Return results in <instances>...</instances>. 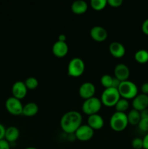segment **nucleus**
Segmentation results:
<instances>
[{
    "label": "nucleus",
    "mask_w": 148,
    "mask_h": 149,
    "mask_svg": "<svg viewBox=\"0 0 148 149\" xmlns=\"http://www.w3.org/2000/svg\"><path fill=\"white\" fill-rule=\"evenodd\" d=\"M82 116L77 111H69L62 115L60 127L65 133L74 134L82 124Z\"/></svg>",
    "instance_id": "obj_1"
},
{
    "label": "nucleus",
    "mask_w": 148,
    "mask_h": 149,
    "mask_svg": "<svg viewBox=\"0 0 148 149\" xmlns=\"http://www.w3.org/2000/svg\"><path fill=\"white\" fill-rule=\"evenodd\" d=\"M118 93L120 97L126 99H133L138 95V87L133 81L126 80L121 81L119 85Z\"/></svg>",
    "instance_id": "obj_2"
},
{
    "label": "nucleus",
    "mask_w": 148,
    "mask_h": 149,
    "mask_svg": "<svg viewBox=\"0 0 148 149\" xmlns=\"http://www.w3.org/2000/svg\"><path fill=\"white\" fill-rule=\"evenodd\" d=\"M129 125L127 114L123 112L115 111L110 119V127L115 132H121L127 127Z\"/></svg>",
    "instance_id": "obj_3"
},
{
    "label": "nucleus",
    "mask_w": 148,
    "mask_h": 149,
    "mask_svg": "<svg viewBox=\"0 0 148 149\" xmlns=\"http://www.w3.org/2000/svg\"><path fill=\"white\" fill-rule=\"evenodd\" d=\"M120 98L118 89L110 87L104 89L101 95L102 103L107 107H113Z\"/></svg>",
    "instance_id": "obj_4"
},
{
    "label": "nucleus",
    "mask_w": 148,
    "mask_h": 149,
    "mask_svg": "<svg viewBox=\"0 0 148 149\" xmlns=\"http://www.w3.org/2000/svg\"><path fill=\"white\" fill-rule=\"evenodd\" d=\"M102 106V103L101 100L94 96L91 98L84 100L81 108L84 113L90 116V115L98 113V112L101 109Z\"/></svg>",
    "instance_id": "obj_5"
},
{
    "label": "nucleus",
    "mask_w": 148,
    "mask_h": 149,
    "mask_svg": "<svg viewBox=\"0 0 148 149\" xmlns=\"http://www.w3.org/2000/svg\"><path fill=\"white\" fill-rule=\"evenodd\" d=\"M85 64L80 58H74L70 61L68 65V74L72 77H79L84 74Z\"/></svg>",
    "instance_id": "obj_6"
},
{
    "label": "nucleus",
    "mask_w": 148,
    "mask_h": 149,
    "mask_svg": "<svg viewBox=\"0 0 148 149\" xmlns=\"http://www.w3.org/2000/svg\"><path fill=\"white\" fill-rule=\"evenodd\" d=\"M5 107L9 113L15 115V116H18V115L23 113V106L21 101L13 96L7 99L5 103Z\"/></svg>",
    "instance_id": "obj_7"
},
{
    "label": "nucleus",
    "mask_w": 148,
    "mask_h": 149,
    "mask_svg": "<svg viewBox=\"0 0 148 149\" xmlns=\"http://www.w3.org/2000/svg\"><path fill=\"white\" fill-rule=\"evenodd\" d=\"M94 130L91 129L88 125H81L75 131L74 135L78 141L85 142L92 138L94 135Z\"/></svg>",
    "instance_id": "obj_8"
},
{
    "label": "nucleus",
    "mask_w": 148,
    "mask_h": 149,
    "mask_svg": "<svg viewBox=\"0 0 148 149\" xmlns=\"http://www.w3.org/2000/svg\"><path fill=\"white\" fill-rule=\"evenodd\" d=\"M96 88L94 84L89 81H86V82L83 83L79 87L78 90V93L79 95L81 96L82 98L84 100L86 99L91 98V97H94V94H95Z\"/></svg>",
    "instance_id": "obj_9"
},
{
    "label": "nucleus",
    "mask_w": 148,
    "mask_h": 149,
    "mask_svg": "<svg viewBox=\"0 0 148 149\" xmlns=\"http://www.w3.org/2000/svg\"><path fill=\"white\" fill-rule=\"evenodd\" d=\"M90 36L96 42H102L107 39V31L102 26H96L90 30Z\"/></svg>",
    "instance_id": "obj_10"
},
{
    "label": "nucleus",
    "mask_w": 148,
    "mask_h": 149,
    "mask_svg": "<svg viewBox=\"0 0 148 149\" xmlns=\"http://www.w3.org/2000/svg\"><path fill=\"white\" fill-rule=\"evenodd\" d=\"M27 91L28 89L26 84L21 81H15L12 87V93L13 97L19 100H21L26 97L27 95Z\"/></svg>",
    "instance_id": "obj_11"
},
{
    "label": "nucleus",
    "mask_w": 148,
    "mask_h": 149,
    "mask_svg": "<svg viewBox=\"0 0 148 149\" xmlns=\"http://www.w3.org/2000/svg\"><path fill=\"white\" fill-rule=\"evenodd\" d=\"M132 106L133 109L139 111L147 109L148 107V95L142 93L138 94L132 100Z\"/></svg>",
    "instance_id": "obj_12"
},
{
    "label": "nucleus",
    "mask_w": 148,
    "mask_h": 149,
    "mask_svg": "<svg viewBox=\"0 0 148 149\" xmlns=\"http://www.w3.org/2000/svg\"><path fill=\"white\" fill-rule=\"evenodd\" d=\"M130 75L129 68L126 64L119 63L115 65L114 68V76L120 81H126Z\"/></svg>",
    "instance_id": "obj_13"
},
{
    "label": "nucleus",
    "mask_w": 148,
    "mask_h": 149,
    "mask_svg": "<svg viewBox=\"0 0 148 149\" xmlns=\"http://www.w3.org/2000/svg\"><path fill=\"white\" fill-rule=\"evenodd\" d=\"M68 45L66 42L57 41L52 46V52L58 58H63L68 52Z\"/></svg>",
    "instance_id": "obj_14"
},
{
    "label": "nucleus",
    "mask_w": 148,
    "mask_h": 149,
    "mask_svg": "<svg viewBox=\"0 0 148 149\" xmlns=\"http://www.w3.org/2000/svg\"><path fill=\"white\" fill-rule=\"evenodd\" d=\"M87 122L89 126L94 130L102 129L104 126V119L98 113L89 116Z\"/></svg>",
    "instance_id": "obj_15"
},
{
    "label": "nucleus",
    "mask_w": 148,
    "mask_h": 149,
    "mask_svg": "<svg viewBox=\"0 0 148 149\" xmlns=\"http://www.w3.org/2000/svg\"><path fill=\"white\" fill-rule=\"evenodd\" d=\"M109 51L113 57L117 58H122L126 53L125 47L118 42H112L109 46Z\"/></svg>",
    "instance_id": "obj_16"
},
{
    "label": "nucleus",
    "mask_w": 148,
    "mask_h": 149,
    "mask_svg": "<svg viewBox=\"0 0 148 149\" xmlns=\"http://www.w3.org/2000/svg\"><path fill=\"white\" fill-rule=\"evenodd\" d=\"M19 136H20V131L17 127L15 126H10L6 128L4 140H6L9 143L15 142L18 139Z\"/></svg>",
    "instance_id": "obj_17"
},
{
    "label": "nucleus",
    "mask_w": 148,
    "mask_h": 149,
    "mask_svg": "<svg viewBox=\"0 0 148 149\" xmlns=\"http://www.w3.org/2000/svg\"><path fill=\"white\" fill-rule=\"evenodd\" d=\"M88 10V4L84 0H76L71 4V10L74 14L81 15Z\"/></svg>",
    "instance_id": "obj_18"
},
{
    "label": "nucleus",
    "mask_w": 148,
    "mask_h": 149,
    "mask_svg": "<svg viewBox=\"0 0 148 149\" xmlns=\"http://www.w3.org/2000/svg\"><path fill=\"white\" fill-rule=\"evenodd\" d=\"M38 111H39L38 105L33 102H30L23 106L22 114L28 117H31V116H35L38 113Z\"/></svg>",
    "instance_id": "obj_19"
},
{
    "label": "nucleus",
    "mask_w": 148,
    "mask_h": 149,
    "mask_svg": "<svg viewBox=\"0 0 148 149\" xmlns=\"http://www.w3.org/2000/svg\"><path fill=\"white\" fill-rule=\"evenodd\" d=\"M127 119L129 125H138L141 120L140 112L133 109L128 113Z\"/></svg>",
    "instance_id": "obj_20"
},
{
    "label": "nucleus",
    "mask_w": 148,
    "mask_h": 149,
    "mask_svg": "<svg viewBox=\"0 0 148 149\" xmlns=\"http://www.w3.org/2000/svg\"><path fill=\"white\" fill-rule=\"evenodd\" d=\"M134 59L136 62L145 64L148 62V51L146 49H139L134 54Z\"/></svg>",
    "instance_id": "obj_21"
},
{
    "label": "nucleus",
    "mask_w": 148,
    "mask_h": 149,
    "mask_svg": "<svg viewBox=\"0 0 148 149\" xmlns=\"http://www.w3.org/2000/svg\"><path fill=\"white\" fill-rule=\"evenodd\" d=\"M129 103L128 101V100L120 97L118 100V101L117 102V103L115 104V108L116 111L125 113L126 111H127L128 109H129Z\"/></svg>",
    "instance_id": "obj_22"
},
{
    "label": "nucleus",
    "mask_w": 148,
    "mask_h": 149,
    "mask_svg": "<svg viewBox=\"0 0 148 149\" xmlns=\"http://www.w3.org/2000/svg\"><path fill=\"white\" fill-rule=\"evenodd\" d=\"M90 4L94 10L99 11L103 10L107 6V0H91Z\"/></svg>",
    "instance_id": "obj_23"
},
{
    "label": "nucleus",
    "mask_w": 148,
    "mask_h": 149,
    "mask_svg": "<svg viewBox=\"0 0 148 149\" xmlns=\"http://www.w3.org/2000/svg\"><path fill=\"white\" fill-rule=\"evenodd\" d=\"M113 81V77L109 74H104L102 76L101 79H100V82H101L102 85L104 87V89L112 87Z\"/></svg>",
    "instance_id": "obj_24"
},
{
    "label": "nucleus",
    "mask_w": 148,
    "mask_h": 149,
    "mask_svg": "<svg viewBox=\"0 0 148 149\" xmlns=\"http://www.w3.org/2000/svg\"><path fill=\"white\" fill-rule=\"evenodd\" d=\"M24 83L28 90H35L39 86V81H38L37 79L33 77L26 79Z\"/></svg>",
    "instance_id": "obj_25"
},
{
    "label": "nucleus",
    "mask_w": 148,
    "mask_h": 149,
    "mask_svg": "<svg viewBox=\"0 0 148 149\" xmlns=\"http://www.w3.org/2000/svg\"><path fill=\"white\" fill-rule=\"evenodd\" d=\"M139 129L142 132H148V118L141 119L140 122L138 124Z\"/></svg>",
    "instance_id": "obj_26"
},
{
    "label": "nucleus",
    "mask_w": 148,
    "mask_h": 149,
    "mask_svg": "<svg viewBox=\"0 0 148 149\" xmlns=\"http://www.w3.org/2000/svg\"><path fill=\"white\" fill-rule=\"evenodd\" d=\"M131 146L134 149L143 148V140L140 138H133L131 142Z\"/></svg>",
    "instance_id": "obj_27"
},
{
    "label": "nucleus",
    "mask_w": 148,
    "mask_h": 149,
    "mask_svg": "<svg viewBox=\"0 0 148 149\" xmlns=\"http://www.w3.org/2000/svg\"><path fill=\"white\" fill-rule=\"evenodd\" d=\"M123 4V0H107V4L112 7H119Z\"/></svg>",
    "instance_id": "obj_28"
},
{
    "label": "nucleus",
    "mask_w": 148,
    "mask_h": 149,
    "mask_svg": "<svg viewBox=\"0 0 148 149\" xmlns=\"http://www.w3.org/2000/svg\"><path fill=\"white\" fill-rule=\"evenodd\" d=\"M142 31L145 34L148 36V18L143 22L142 25Z\"/></svg>",
    "instance_id": "obj_29"
},
{
    "label": "nucleus",
    "mask_w": 148,
    "mask_h": 149,
    "mask_svg": "<svg viewBox=\"0 0 148 149\" xmlns=\"http://www.w3.org/2000/svg\"><path fill=\"white\" fill-rule=\"evenodd\" d=\"M0 149H10V143L6 140L0 141Z\"/></svg>",
    "instance_id": "obj_30"
},
{
    "label": "nucleus",
    "mask_w": 148,
    "mask_h": 149,
    "mask_svg": "<svg viewBox=\"0 0 148 149\" xmlns=\"http://www.w3.org/2000/svg\"><path fill=\"white\" fill-rule=\"evenodd\" d=\"M141 91H142V94L148 95V81L142 84L141 87Z\"/></svg>",
    "instance_id": "obj_31"
},
{
    "label": "nucleus",
    "mask_w": 148,
    "mask_h": 149,
    "mask_svg": "<svg viewBox=\"0 0 148 149\" xmlns=\"http://www.w3.org/2000/svg\"><path fill=\"white\" fill-rule=\"evenodd\" d=\"M6 128L1 124H0V141L4 139V135H5Z\"/></svg>",
    "instance_id": "obj_32"
},
{
    "label": "nucleus",
    "mask_w": 148,
    "mask_h": 149,
    "mask_svg": "<svg viewBox=\"0 0 148 149\" xmlns=\"http://www.w3.org/2000/svg\"><path fill=\"white\" fill-rule=\"evenodd\" d=\"M120 82L121 81H120L119 79H118L117 78H115V77H113V84H112V87H113V88H115V89H118V88L119 85H120Z\"/></svg>",
    "instance_id": "obj_33"
},
{
    "label": "nucleus",
    "mask_w": 148,
    "mask_h": 149,
    "mask_svg": "<svg viewBox=\"0 0 148 149\" xmlns=\"http://www.w3.org/2000/svg\"><path fill=\"white\" fill-rule=\"evenodd\" d=\"M142 140H143V148L148 149V132L145 135L144 138H142Z\"/></svg>",
    "instance_id": "obj_34"
},
{
    "label": "nucleus",
    "mask_w": 148,
    "mask_h": 149,
    "mask_svg": "<svg viewBox=\"0 0 148 149\" xmlns=\"http://www.w3.org/2000/svg\"><path fill=\"white\" fill-rule=\"evenodd\" d=\"M140 112L141 119H144V118H148V109H145V110L142 111Z\"/></svg>",
    "instance_id": "obj_35"
},
{
    "label": "nucleus",
    "mask_w": 148,
    "mask_h": 149,
    "mask_svg": "<svg viewBox=\"0 0 148 149\" xmlns=\"http://www.w3.org/2000/svg\"><path fill=\"white\" fill-rule=\"evenodd\" d=\"M66 39L67 37L65 34H60L58 36V41H59V42H65Z\"/></svg>",
    "instance_id": "obj_36"
},
{
    "label": "nucleus",
    "mask_w": 148,
    "mask_h": 149,
    "mask_svg": "<svg viewBox=\"0 0 148 149\" xmlns=\"http://www.w3.org/2000/svg\"><path fill=\"white\" fill-rule=\"evenodd\" d=\"M25 149H38V148H35V147H28V148H26Z\"/></svg>",
    "instance_id": "obj_37"
}]
</instances>
